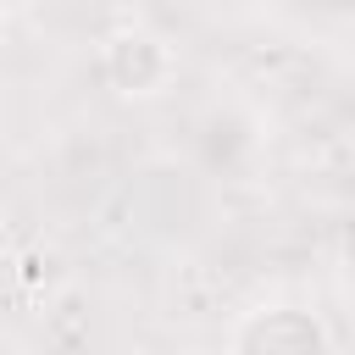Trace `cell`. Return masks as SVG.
Instances as JSON below:
<instances>
[{"label": "cell", "mask_w": 355, "mask_h": 355, "mask_svg": "<svg viewBox=\"0 0 355 355\" xmlns=\"http://www.w3.org/2000/svg\"><path fill=\"white\" fill-rule=\"evenodd\" d=\"M100 72H105V83L122 94V100H150V94H161L172 78H178V50L161 39V33H150V28H116V33H105V44H100Z\"/></svg>", "instance_id": "6da1fadb"}, {"label": "cell", "mask_w": 355, "mask_h": 355, "mask_svg": "<svg viewBox=\"0 0 355 355\" xmlns=\"http://www.w3.org/2000/svg\"><path fill=\"white\" fill-rule=\"evenodd\" d=\"M227 355H333V333L305 305H261L233 322Z\"/></svg>", "instance_id": "7a4b0ae2"}, {"label": "cell", "mask_w": 355, "mask_h": 355, "mask_svg": "<svg viewBox=\"0 0 355 355\" xmlns=\"http://www.w3.org/2000/svg\"><path fill=\"white\" fill-rule=\"evenodd\" d=\"M55 283H61V272H55V255H50V250H22V255H17V288H22V294L44 300Z\"/></svg>", "instance_id": "3957f363"}, {"label": "cell", "mask_w": 355, "mask_h": 355, "mask_svg": "<svg viewBox=\"0 0 355 355\" xmlns=\"http://www.w3.org/2000/svg\"><path fill=\"white\" fill-rule=\"evenodd\" d=\"M0 44H6V17H0Z\"/></svg>", "instance_id": "277c9868"}]
</instances>
